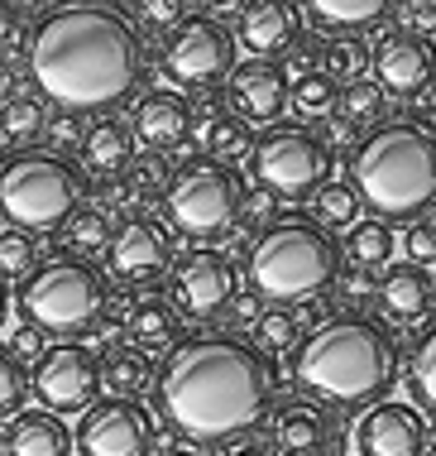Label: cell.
I'll return each mask as SVG.
<instances>
[{
    "mask_svg": "<svg viewBox=\"0 0 436 456\" xmlns=\"http://www.w3.org/2000/svg\"><path fill=\"white\" fill-rule=\"evenodd\" d=\"M10 20H15V10H10L5 0H0V39H5V34H10Z\"/></svg>",
    "mask_w": 436,
    "mask_h": 456,
    "instance_id": "46",
    "label": "cell"
},
{
    "mask_svg": "<svg viewBox=\"0 0 436 456\" xmlns=\"http://www.w3.org/2000/svg\"><path fill=\"white\" fill-rule=\"evenodd\" d=\"M0 456H5V447H0Z\"/></svg>",
    "mask_w": 436,
    "mask_h": 456,
    "instance_id": "49",
    "label": "cell"
},
{
    "mask_svg": "<svg viewBox=\"0 0 436 456\" xmlns=\"http://www.w3.org/2000/svg\"><path fill=\"white\" fill-rule=\"evenodd\" d=\"M187 15H192V10L178 5V0H140V5L130 10V20L140 24V34H144V29H158L164 39H168L173 29H178Z\"/></svg>",
    "mask_w": 436,
    "mask_h": 456,
    "instance_id": "39",
    "label": "cell"
},
{
    "mask_svg": "<svg viewBox=\"0 0 436 456\" xmlns=\"http://www.w3.org/2000/svg\"><path fill=\"white\" fill-rule=\"evenodd\" d=\"M254 331H259L254 346L264 351V355L297 346V317L288 313V307H264V313H259V322H254Z\"/></svg>",
    "mask_w": 436,
    "mask_h": 456,
    "instance_id": "38",
    "label": "cell"
},
{
    "mask_svg": "<svg viewBox=\"0 0 436 456\" xmlns=\"http://www.w3.org/2000/svg\"><path fill=\"white\" fill-rule=\"evenodd\" d=\"M240 207H245V183L230 164L221 159H187V164L164 183V216L178 236L211 245L221 236H230L240 226Z\"/></svg>",
    "mask_w": 436,
    "mask_h": 456,
    "instance_id": "8",
    "label": "cell"
},
{
    "mask_svg": "<svg viewBox=\"0 0 436 456\" xmlns=\"http://www.w3.org/2000/svg\"><path fill=\"white\" fill-rule=\"evenodd\" d=\"M365 63H369V53H365V44L359 39H331V48H321V72L335 82V87H351V82L365 77Z\"/></svg>",
    "mask_w": 436,
    "mask_h": 456,
    "instance_id": "36",
    "label": "cell"
},
{
    "mask_svg": "<svg viewBox=\"0 0 436 456\" xmlns=\"http://www.w3.org/2000/svg\"><path fill=\"white\" fill-rule=\"evenodd\" d=\"M288 92H293V77L279 63H269V58H245L226 77L230 110L245 126H279L283 106H288Z\"/></svg>",
    "mask_w": 436,
    "mask_h": 456,
    "instance_id": "16",
    "label": "cell"
},
{
    "mask_svg": "<svg viewBox=\"0 0 436 456\" xmlns=\"http://www.w3.org/2000/svg\"><path fill=\"white\" fill-rule=\"evenodd\" d=\"M297 34H303V10L288 5V0H249V5H240V44L254 58L273 63V53H288Z\"/></svg>",
    "mask_w": 436,
    "mask_h": 456,
    "instance_id": "19",
    "label": "cell"
},
{
    "mask_svg": "<svg viewBox=\"0 0 436 456\" xmlns=\"http://www.w3.org/2000/svg\"><path fill=\"white\" fill-rule=\"evenodd\" d=\"M149 394L168 433L206 452H235L269 423L279 370L240 331H192L158 355Z\"/></svg>",
    "mask_w": 436,
    "mask_h": 456,
    "instance_id": "2",
    "label": "cell"
},
{
    "mask_svg": "<svg viewBox=\"0 0 436 456\" xmlns=\"http://www.w3.org/2000/svg\"><path fill=\"white\" fill-rule=\"evenodd\" d=\"M39 269V245H34L29 231H15V226H0V283L15 279L24 283Z\"/></svg>",
    "mask_w": 436,
    "mask_h": 456,
    "instance_id": "33",
    "label": "cell"
},
{
    "mask_svg": "<svg viewBox=\"0 0 436 456\" xmlns=\"http://www.w3.org/2000/svg\"><path fill=\"white\" fill-rule=\"evenodd\" d=\"M164 72L178 87H216L235 72V34L216 15H187L164 39Z\"/></svg>",
    "mask_w": 436,
    "mask_h": 456,
    "instance_id": "11",
    "label": "cell"
},
{
    "mask_svg": "<svg viewBox=\"0 0 436 456\" xmlns=\"http://www.w3.org/2000/svg\"><path fill=\"white\" fill-rule=\"evenodd\" d=\"M24 403H29V365L15 361V351L0 346V418H15L24 413Z\"/></svg>",
    "mask_w": 436,
    "mask_h": 456,
    "instance_id": "37",
    "label": "cell"
},
{
    "mask_svg": "<svg viewBox=\"0 0 436 456\" xmlns=\"http://www.w3.org/2000/svg\"><path fill=\"white\" fill-rule=\"evenodd\" d=\"M359 212H365V207H359V192L351 188V183H321L317 192H311V221H321V226L327 231H351L355 221H359Z\"/></svg>",
    "mask_w": 436,
    "mask_h": 456,
    "instance_id": "32",
    "label": "cell"
},
{
    "mask_svg": "<svg viewBox=\"0 0 436 456\" xmlns=\"http://www.w3.org/2000/svg\"><path fill=\"white\" fill-rule=\"evenodd\" d=\"M154 413L140 399H116V394L96 399L72 433V447L82 456H154Z\"/></svg>",
    "mask_w": 436,
    "mask_h": 456,
    "instance_id": "12",
    "label": "cell"
},
{
    "mask_svg": "<svg viewBox=\"0 0 436 456\" xmlns=\"http://www.w3.org/2000/svg\"><path fill=\"white\" fill-rule=\"evenodd\" d=\"M403 370V346L379 317L331 313L293 346V379L307 403L335 413H369L389 399Z\"/></svg>",
    "mask_w": 436,
    "mask_h": 456,
    "instance_id": "3",
    "label": "cell"
},
{
    "mask_svg": "<svg viewBox=\"0 0 436 456\" xmlns=\"http://www.w3.org/2000/svg\"><path fill=\"white\" fill-rule=\"evenodd\" d=\"M29 394L44 413H86L101 394V355L82 341H53L29 370Z\"/></svg>",
    "mask_w": 436,
    "mask_h": 456,
    "instance_id": "10",
    "label": "cell"
},
{
    "mask_svg": "<svg viewBox=\"0 0 436 456\" xmlns=\"http://www.w3.org/2000/svg\"><path fill=\"white\" fill-rule=\"evenodd\" d=\"M130 134L149 154H168L178 144H187V134H192V106H187V96L168 92V87L144 92L130 106Z\"/></svg>",
    "mask_w": 436,
    "mask_h": 456,
    "instance_id": "18",
    "label": "cell"
},
{
    "mask_svg": "<svg viewBox=\"0 0 436 456\" xmlns=\"http://www.w3.org/2000/svg\"><path fill=\"white\" fill-rule=\"evenodd\" d=\"M422 106H427V126H436V82L422 92Z\"/></svg>",
    "mask_w": 436,
    "mask_h": 456,
    "instance_id": "45",
    "label": "cell"
},
{
    "mask_svg": "<svg viewBox=\"0 0 436 456\" xmlns=\"http://www.w3.org/2000/svg\"><path fill=\"white\" fill-rule=\"evenodd\" d=\"M369 63H374V87L384 96H422L436 82V48L403 24L374 44Z\"/></svg>",
    "mask_w": 436,
    "mask_h": 456,
    "instance_id": "14",
    "label": "cell"
},
{
    "mask_svg": "<svg viewBox=\"0 0 436 456\" xmlns=\"http://www.w3.org/2000/svg\"><path fill=\"white\" fill-rule=\"evenodd\" d=\"M10 96H15V63H10V58H0V106H5Z\"/></svg>",
    "mask_w": 436,
    "mask_h": 456,
    "instance_id": "43",
    "label": "cell"
},
{
    "mask_svg": "<svg viewBox=\"0 0 436 456\" xmlns=\"http://www.w3.org/2000/svg\"><path fill=\"white\" fill-rule=\"evenodd\" d=\"M303 15L317 24V29L335 34V39H359V34L389 24V15H398L393 0H317Z\"/></svg>",
    "mask_w": 436,
    "mask_h": 456,
    "instance_id": "23",
    "label": "cell"
},
{
    "mask_svg": "<svg viewBox=\"0 0 436 456\" xmlns=\"http://www.w3.org/2000/svg\"><path fill=\"white\" fill-rule=\"evenodd\" d=\"M327 442H331V418L307 399L279 409V418H273V452L279 456H317Z\"/></svg>",
    "mask_w": 436,
    "mask_h": 456,
    "instance_id": "22",
    "label": "cell"
},
{
    "mask_svg": "<svg viewBox=\"0 0 436 456\" xmlns=\"http://www.w3.org/2000/svg\"><path fill=\"white\" fill-rule=\"evenodd\" d=\"M86 178L68 154L58 150H10L0 159V216L15 231L44 236L62 231L82 212Z\"/></svg>",
    "mask_w": 436,
    "mask_h": 456,
    "instance_id": "7",
    "label": "cell"
},
{
    "mask_svg": "<svg viewBox=\"0 0 436 456\" xmlns=\"http://www.w3.org/2000/svg\"><path fill=\"white\" fill-rule=\"evenodd\" d=\"M101 385H110L116 399H134L140 389L154 385V361L149 351L130 346V341H116L106 355H101Z\"/></svg>",
    "mask_w": 436,
    "mask_h": 456,
    "instance_id": "26",
    "label": "cell"
},
{
    "mask_svg": "<svg viewBox=\"0 0 436 456\" xmlns=\"http://www.w3.org/2000/svg\"><path fill=\"white\" fill-rule=\"evenodd\" d=\"M110 307V274L96 260L53 255L20 283V313L44 337L82 341L86 331L106 322Z\"/></svg>",
    "mask_w": 436,
    "mask_h": 456,
    "instance_id": "6",
    "label": "cell"
},
{
    "mask_svg": "<svg viewBox=\"0 0 436 456\" xmlns=\"http://www.w3.org/2000/svg\"><path fill=\"white\" fill-rule=\"evenodd\" d=\"M106 260H110V274L125 279V283H154L173 269V245H168V231L149 216H130L110 231V245H106Z\"/></svg>",
    "mask_w": 436,
    "mask_h": 456,
    "instance_id": "15",
    "label": "cell"
},
{
    "mask_svg": "<svg viewBox=\"0 0 436 456\" xmlns=\"http://www.w3.org/2000/svg\"><path fill=\"white\" fill-rule=\"evenodd\" d=\"M5 313H10V289L0 283V327H5Z\"/></svg>",
    "mask_w": 436,
    "mask_h": 456,
    "instance_id": "47",
    "label": "cell"
},
{
    "mask_svg": "<svg viewBox=\"0 0 436 456\" xmlns=\"http://www.w3.org/2000/svg\"><path fill=\"white\" fill-rule=\"evenodd\" d=\"M202 144H206V159H221V164H230V159H245L254 154V134L245 130L240 116H206L202 110Z\"/></svg>",
    "mask_w": 436,
    "mask_h": 456,
    "instance_id": "31",
    "label": "cell"
},
{
    "mask_svg": "<svg viewBox=\"0 0 436 456\" xmlns=\"http://www.w3.org/2000/svg\"><path fill=\"white\" fill-rule=\"evenodd\" d=\"M77 154H82V168H92L96 178H116L134 164V134L125 120L106 116V120H96V126H86Z\"/></svg>",
    "mask_w": 436,
    "mask_h": 456,
    "instance_id": "25",
    "label": "cell"
},
{
    "mask_svg": "<svg viewBox=\"0 0 436 456\" xmlns=\"http://www.w3.org/2000/svg\"><path fill=\"white\" fill-rule=\"evenodd\" d=\"M230 456H279L273 447H264V442H245V447H235Z\"/></svg>",
    "mask_w": 436,
    "mask_h": 456,
    "instance_id": "44",
    "label": "cell"
},
{
    "mask_svg": "<svg viewBox=\"0 0 436 456\" xmlns=\"http://www.w3.org/2000/svg\"><path fill=\"white\" fill-rule=\"evenodd\" d=\"M53 140L58 144H77L82 150V116H58L53 120Z\"/></svg>",
    "mask_w": 436,
    "mask_h": 456,
    "instance_id": "42",
    "label": "cell"
},
{
    "mask_svg": "<svg viewBox=\"0 0 436 456\" xmlns=\"http://www.w3.org/2000/svg\"><path fill=\"white\" fill-rule=\"evenodd\" d=\"M379 307L398 322H422L436 307V279L417 265H393L379 279Z\"/></svg>",
    "mask_w": 436,
    "mask_h": 456,
    "instance_id": "21",
    "label": "cell"
},
{
    "mask_svg": "<svg viewBox=\"0 0 436 456\" xmlns=\"http://www.w3.org/2000/svg\"><path fill=\"white\" fill-rule=\"evenodd\" d=\"M403 250H408V265H436V221H413L403 231Z\"/></svg>",
    "mask_w": 436,
    "mask_h": 456,
    "instance_id": "40",
    "label": "cell"
},
{
    "mask_svg": "<svg viewBox=\"0 0 436 456\" xmlns=\"http://www.w3.org/2000/svg\"><path fill=\"white\" fill-rule=\"evenodd\" d=\"M345 255L355 260V269H384L398 255V236H393V226L389 221H379V216H359L351 231H345V245H341Z\"/></svg>",
    "mask_w": 436,
    "mask_h": 456,
    "instance_id": "27",
    "label": "cell"
},
{
    "mask_svg": "<svg viewBox=\"0 0 436 456\" xmlns=\"http://www.w3.org/2000/svg\"><path fill=\"white\" fill-rule=\"evenodd\" d=\"M173 303L187 317H221L235 303V265L211 245H197L173 260Z\"/></svg>",
    "mask_w": 436,
    "mask_h": 456,
    "instance_id": "13",
    "label": "cell"
},
{
    "mask_svg": "<svg viewBox=\"0 0 436 456\" xmlns=\"http://www.w3.org/2000/svg\"><path fill=\"white\" fill-rule=\"evenodd\" d=\"M149 48L116 0H58L24 34V72L34 96L62 116H110L144 96Z\"/></svg>",
    "mask_w": 436,
    "mask_h": 456,
    "instance_id": "1",
    "label": "cell"
},
{
    "mask_svg": "<svg viewBox=\"0 0 436 456\" xmlns=\"http://www.w3.org/2000/svg\"><path fill=\"white\" fill-rule=\"evenodd\" d=\"M249 168L269 197H311L331 183V144L307 120H279L254 140Z\"/></svg>",
    "mask_w": 436,
    "mask_h": 456,
    "instance_id": "9",
    "label": "cell"
},
{
    "mask_svg": "<svg viewBox=\"0 0 436 456\" xmlns=\"http://www.w3.org/2000/svg\"><path fill=\"white\" fill-rule=\"evenodd\" d=\"M125 331H130V346H173L182 341V313L168 293H140L125 313Z\"/></svg>",
    "mask_w": 436,
    "mask_h": 456,
    "instance_id": "24",
    "label": "cell"
},
{
    "mask_svg": "<svg viewBox=\"0 0 436 456\" xmlns=\"http://www.w3.org/2000/svg\"><path fill=\"white\" fill-rule=\"evenodd\" d=\"M384 102H389V96H384L379 87H374V82H351V87H341V102H335V120H341L345 130H374V126H384Z\"/></svg>",
    "mask_w": 436,
    "mask_h": 456,
    "instance_id": "30",
    "label": "cell"
},
{
    "mask_svg": "<svg viewBox=\"0 0 436 456\" xmlns=\"http://www.w3.org/2000/svg\"><path fill=\"white\" fill-rule=\"evenodd\" d=\"M0 447L5 456H68L72 452V433L68 423L44 409H24L5 423V433H0Z\"/></svg>",
    "mask_w": 436,
    "mask_h": 456,
    "instance_id": "20",
    "label": "cell"
},
{
    "mask_svg": "<svg viewBox=\"0 0 436 456\" xmlns=\"http://www.w3.org/2000/svg\"><path fill=\"white\" fill-rule=\"evenodd\" d=\"M355 447L359 456H422L427 452V423L413 403H374L355 423Z\"/></svg>",
    "mask_w": 436,
    "mask_h": 456,
    "instance_id": "17",
    "label": "cell"
},
{
    "mask_svg": "<svg viewBox=\"0 0 436 456\" xmlns=\"http://www.w3.org/2000/svg\"><path fill=\"white\" fill-rule=\"evenodd\" d=\"M335 102H341V87L327 77V72H307V77H293L288 106H297V116H335Z\"/></svg>",
    "mask_w": 436,
    "mask_h": 456,
    "instance_id": "34",
    "label": "cell"
},
{
    "mask_svg": "<svg viewBox=\"0 0 436 456\" xmlns=\"http://www.w3.org/2000/svg\"><path fill=\"white\" fill-rule=\"evenodd\" d=\"M48 130V106L39 102V96H24L15 92L5 106H0V144L10 140V150H34V140Z\"/></svg>",
    "mask_w": 436,
    "mask_h": 456,
    "instance_id": "28",
    "label": "cell"
},
{
    "mask_svg": "<svg viewBox=\"0 0 436 456\" xmlns=\"http://www.w3.org/2000/svg\"><path fill=\"white\" fill-rule=\"evenodd\" d=\"M351 188L379 221H427L436 207V126L417 116H389L351 154Z\"/></svg>",
    "mask_w": 436,
    "mask_h": 456,
    "instance_id": "4",
    "label": "cell"
},
{
    "mask_svg": "<svg viewBox=\"0 0 436 456\" xmlns=\"http://www.w3.org/2000/svg\"><path fill=\"white\" fill-rule=\"evenodd\" d=\"M62 236H68V250L77 255V260H96V255L110 245V226L101 212H92V207H82L77 216L62 226Z\"/></svg>",
    "mask_w": 436,
    "mask_h": 456,
    "instance_id": "35",
    "label": "cell"
},
{
    "mask_svg": "<svg viewBox=\"0 0 436 456\" xmlns=\"http://www.w3.org/2000/svg\"><path fill=\"white\" fill-rule=\"evenodd\" d=\"M341 240L307 212L273 216L249 245V293L269 307H303L335 289L341 279Z\"/></svg>",
    "mask_w": 436,
    "mask_h": 456,
    "instance_id": "5",
    "label": "cell"
},
{
    "mask_svg": "<svg viewBox=\"0 0 436 456\" xmlns=\"http://www.w3.org/2000/svg\"><path fill=\"white\" fill-rule=\"evenodd\" d=\"M408 394L417 399V409L436 418V322L422 331L413 341V351H408Z\"/></svg>",
    "mask_w": 436,
    "mask_h": 456,
    "instance_id": "29",
    "label": "cell"
},
{
    "mask_svg": "<svg viewBox=\"0 0 436 456\" xmlns=\"http://www.w3.org/2000/svg\"><path fill=\"white\" fill-rule=\"evenodd\" d=\"M154 456H202V452H192V447H168V452H154Z\"/></svg>",
    "mask_w": 436,
    "mask_h": 456,
    "instance_id": "48",
    "label": "cell"
},
{
    "mask_svg": "<svg viewBox=\"0 0 436 456\" xmlns=\"http://www.w3.org/2000/svg\"><path fill=\"white\" fill-rule=\"evenodd\" d=\"M10 351H15V361H39V355L48 351L44 346V331H34L29 322H24L15 337H10Z\"/></svg>",
    "mask_w": 436,
    "mask_h": 456,
    "instance_id": "41",
    "label": "cell"
}]
</instances>
